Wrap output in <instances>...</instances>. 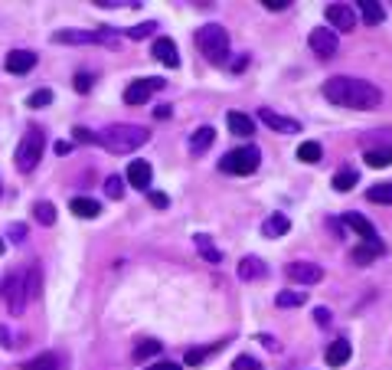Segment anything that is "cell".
Listing matches in <instances>:
<instances>
[{
  "instance_id": "cell-1",
  "label": "cell",
  "mask_w": 392,
  "mask_h": 370,
  "mask_svg": "<svg viewBox=\"0 0 392 370\" xmlns=\"http://www.w3.org/2000/svg\"><path fill=\"white\" fill-rule=\"evenodd\" d=\"M324 95H327V102L340 105V109H353V111L376 109V105L382 102L379 86H373V82H366V79H353V76H334V79H327Z\"/></svg>"
},
{
  "instance_id": "cell-2",
  "label": "cell",
  "mask_w": 392,
  "mask_h": 370,
  "mask_svg": "<svg viewBox=\"0 0 392 370\" xmlns=\"http://www.w3.org/2000/svg\"><path fill=\"white\" fill-rule=\"evenodd\" d=\"M150 131L141 128V125H108L102 134H98V144L111 154H131L138 151L141 144H148Z\"/></svg>"
},
{
  "instance_id": "cell-3",
  "label": "cell",
  "mask_w": 392,
  "mask_h": 370,
  "mask_svg": "<svg viewBox=\"0 0 392 370\" xmlns=\"http://www.w3.org/2000/svg\"><path fill=\"white\" fill-rule=\"evenodd\" d=\"M196 49L212 65H226V59H229V33L219 23H206V26L196 30Z\"/></svg>"
},
{
  "instance_id": "cell-4",
  "label": "cell",
  "mask_w": 392,
  "mask_h": 370,
  "mask_svg": "<svg viewBox=\"0 0 392 370\" xmlns=\"http://www.w3.org/2000/svg\"><path fill=\"white\" fill-rule=\"evenodd\" d=\"M42 148H46V134H42V128L30 125L26 134L20 138V144H17V154H13V161H17V167H20L23 174H30L33 167L40 164Z\"/></svg>"
},
{
  "instance_id": "cell-5",
  "label": "cell",
  "mask_w": 392,
  "mask_h": 370,
  "mask_svg": "<svg viewBox=\"0 0 392 370\" xmlns=\"http://www.w3.org/2000/svg\"><path fill=\"white\" fill-rule=\"evenodd\" d=\"M258 164H262V151H258L255 144H242V148H235V151L223 154L219 167H223L226 174L249 177V174H255V171H258Z\"/></svg>"
},
{
  "instance_id": "cell-6",
  "label": "cell",
  "mask_w": 392,
  "mask_h": 370,
  "mask_svg": "<svg viewBox=\"0 0 392 370\" xmlns=\"http://www.w3.org/2000/svg\"><path fill=\"white\" fill-rule=\"evenodd\" d=\"M0 295H3V305H7V311H13V315H23V308H26V272L23 269H17V272H10L3 282H0Z\"/></svg>"
},
{
  "instance_id": "cell-7",
  "label": "cell",
  "mask_w": 392,
  "mask_h": 370,
  "mask_svg": "<svg viewBox=\"0 0 392 370\" xmlns=\"http://www.w3.org/2000/svg\"><path fill=\"white\" fill-rule=\"evenodd\" d=\"M53 43H69V46H88V43H105L118 46V36L111 30H59L53 33Z\"/></svg>"
},
{
  "instance_id": "cell-8",
  "label": "cell",
  "mask_w": 392,
  "mask_h": 370,
  "mask_svg": "<svg viewBox=\"0 0 392 370\" xmlns=\"http://www.w3.org/2000/svg\"><path fill=\"white\" fill-rule=\"evenodd\" d=\"M164 88V79H138L125 88V105H144L154 92Z\"/></svg>"
},
{
  "instance_id": "cell-9",
  "label": "cell",
  "mask_w": 392,
  "mask_h": 370,
  "mask_svg": "<svg viewBox=\"0 0 392 370\" xmlns=\"http://www.w3.org/2000/svg\"><path fill=\"white\" fill-rule=\"evenodd\" d=\"M337 46H340V40H337V33L334 30H327V26L311 30V49H314L320 59H330V56L337 53Z\"/></svg>"
},
{
  "instance_id": "cell-10",
  "label": "cell",
  "mask_w": 392,
  "mask_h": 370,
  "mask_svg": "<svg viewBox=\"0 0 392 370\" xmlns=\"http://www.w3.org/2000/svg\"><path fill=\"white\" fill-rule=\"evenodd\" d=\"M285 272H288V279L297 285H317L320 279H324V269L314 265V262H291Z\"/></svg>"
},
{
  "instance_id": "cell-11",
  "label": "cell",
  "mask_w": 392,
  "mask_h": 370,
  "mask_svg": "<svg viewBox=\"0 0 392 370\" xmlns=\"http://www.w3.org/2000/svg\"><path fill=\"white\" fill-rule=\"evenodd\" d=\"M327 23L340 33H353V26H356V13H353L350 3H330L327 7Z\"/></svg>"
},
{
  "instance_id": "cell-12",
  "label": "cell",
  "mask_w": 392,
  "mask_h": 370,
  "mask_svg": "<svg viewBox=\"0 0 392 370\" xmlns=\"http://www.w3.org/2000/svg\"><path fill=\"white\" fill-rule=\"evenodd\" d=\"M150 53H154V59H157V63L170 65V69H177V65H180V49H177V43H173V40H167V36L154 40Z\"/></svg>"
},
{
  "instance_id": "cell-13",
  "label": "cell",
  "mask_w": 392,
  "mask_h": 370,
  "mask_svg": "<svg viewBox=\"0 0 392 370\" xmlns=\"http://www.w3.org/2000/svg\"><path fill=\"white\" fill-rule=\"evenodd\" d=\"M7 72L10 76H26L33 65H36V53H30V49H13V53H7Z\"/></svg>"
},
{
  "instance_id": "cell-14",
  "label": "cell",
  "mask_w": 392,
  "mask_h": 370,
  "mask_svg": "<svg viewBox=\"0 0 392 370\" xmlns=\"http://www.w3.org/2000/svg\"><path fill=\"white\" fill-rule=\"evenodd\" d=\"M258 118L265 121L272 131H281V134H297V131H301V121L285 118V115H278V111H272V109H262L258 111Z\"/></svg>"
},
{
  "instance_id": "cell-15",
  "label": "cell",
  "mask_w": 392,
  "mask_h": 370,
  "mask_svg": "<svg viewBox=\"0 0 392 370\" xmlns=\"http://www.w3.org/2000/svg\"><path fill=\"white\" fill-rule=\"evenodd\" d=\"M20 370H65V357L63 354H56V350H46V354H40V357L23 360Z\"/></svg>"
},
{
  "instance_id": "cell-16",
  "label": "cell",
  "mask_w": 392,
  "mask_h": 370,
  "mask_svg": "<svg viewBox=\"0 0 392 370\" xmlns=\"http://www.w3.org/2000/svg\"><path fill=\"white\" fill-rule=\"evenodd\" d=\"M150 177H154V167L148 161H131L127 164V180L131 187H138V190H148L150 187Z\"/></svg>"
},
{
  "instance_id": "cell-17",
  "label": "cell",
  "mask_w": 392,
  "mask_h": 370,
  "mask_svg": "<svg viewBox=\"0 0 392 370\" xmlns=\"http://www.w3.org/2000/svg\"><path fill=\"white\" fill-rule=\"evenodd\" d=\"M343 223H347V226H350L353 233H360L363 242H376V240H379L376 226H373V223H370L366 217H363V213H347V217H343Z\"/></svg>"
},
{
  "instance_id": "cell-18",
  "label": "cell",
  "mask_w": 392,
  "mask_h": 370,
  "mask_svg": "<svg viewBox=\"0 0 392 370\" xmlns=\"http://www.w3.org/2000/svg\"><path fill=\"white\" fill-rule=\"evenodd\" d=\"M226 125H229V131H233L235 138H252V131H255V121L249 115H242V111H229Z\"/></svg>"
},
{
  "instance_id": "cell-19",
  "label": "cell",
  "mask_w": 392,
  "mask_h": 370,
  "mask_svg": "<svg viewBox=\"0 0 392 370\" xmlns=\"http://www.w3.org/2000/svg\"><path fill=\"white\" fill-rule=\"evenodd\" d=\"M382 252H386L382 240H376V242H360V246H353V262H360V265H370L373 259H379Z\"/></svg>"
},
{
  "instance_id": "cell-20",
  "label": "cell",
  "mask_w": 392,
  "mask_h": 370,
  "mask_svg": "<svg viewBox=\"0 0 392 370\" xmlns=\"http://www.w3.org/2000/svg\"><path fill=\"white\" fill-rule=\"evenodd\" d=\"M193 242H196V252H200L206 262H212V265H219V262H223V249H216V242H212L206 233H196Z\"/></svg>"
},
{
  "instance_id": "cell-21",
  "label": "cell",
  "mask_w": 392,
  "mask_h": 370,
  "mask_svg": "<svg viewBox=\"0 0 392 370\" xmlns=\"http://www.w3.org/2000/svg\"><path fill=\"white\" fill-rule=\"evenodd\" d=\"M350 354H353L350 341H347V338H337V341H334V344L327 348V364H330V367H343V364L350 360Z\"/></svg>"
},
{
  "instance_id": "cell-22",
  "label": "cell",
  "mask_w": 392,
  "mask_h": 370,
  "mask_svg": "<svg viewBox=\"0 0 392 370\" xmlns=\"http://www.w3.org/2000/svg\"><path fill=\"white\" fill-rule=\"evenodd\" d=\"M69 210H72L75 217H82V219H95L98 213H102V203L92 200V196H75L72 203H69Z\"/></svg>"
},
{
  "instance_id": "cell-23",
  "label": "cell",
  "mask_w": 392,
  "mask_h": 370,
  "mask_svg": "<svg viewBox=\"0 0 392 370\" xmlns=\"http://www.w3.org/2000/svg\"><path fill=\"white\" fill-rule=\"evenodd\" d=\"M262 275H265V262L258 259V256H245L239 262V279L242 282H252V279H262Z\"/></svg>"
},
{
  "instance_id": "cell-24",
  "label": "cell",
  "mask_w": 392,
  "mask_h": 370,
  "mask_svg": "<svg viewBox=\"0 0 392 370\" xmlns=\"http://www.w3.org/2000/svg\"><path fill=\"white\" fill-rule=\"evenodd\" d=\"M212 141H216V131H212L210 125H203V128H196V131L190 134V151H193V154H203Z\"/></svg>"
},
{
  "instance_id": "cell-25",
  "label": "cell",
  "mask_w": 392,
  "mask_h": 370,
  "mask_svg": "<svg viewBox=\"0 0 392 370\" xmlns=\"http://www.w3.org/2000/svg\"><path fill=\"white\" fill-rule=\"evenodd\" d=\"M356 7H360V13H363V20L370 23V26H379L382 20H386V10H382L376 0H356Z\"/></svg>"
},
{
  "instance_id": "cell-26",
  "label": "cell",
  "mask_w": 392,
  "mask_h": 370,
  "mask_svg": "<svg viewBox=\"0 0 392 370\" xmlns=\"http://www.w3.org/2000/svg\"><path fill=\"white\" fill-rule=\"evenodd\" d=\"M288 229H291V219H288L285 213H275V217H268L265 223H262V233H265L268 240H272V236H285Z\"/></svg>"
},
{
  "instance_id": "cell-27",
  "label": "cell",
  "mask_w": 392,
  "mask_h": 370,
  "mask_svg": "<svg viewBox=\"0 0 392 370\" xmlns=\"http://www.w3.org/2000/svg\"><path fill=\"white\" fill-rule=\"evenodd\" d=\"M363 161L370 164V167H376V171H379V167H389L392 164V148L389 144H382V148H370V151L363 154Z\"/></svg>"
},
{
  "instance_id": "cell-28",
  "label": "cell",
  "mask_w": 392,
  "mask_h": 370,
  "mask_svg": "<svg viewBox=\"0 0 392 370\" xmlns=\"http://www.w3.org/2000/svg\"><path fill=\"white\" fill-rule=\"evenodd\" d=\"M320 157H324V148H320L317 141H304L297 148V161L301 164H317Z\"/></svg>"
},
{
  "instance_id": "cell-29",
  "label": "cell",
  "mask_w": 392,
  "mask_h": 370,
  "mask_svg": "<svg viewBox=\"0 0 392 370\" xmlns=\"http://www.w3.org/2000/svg\"><path fill=\"white\" fill-rule=\"evenodd\" d=\"M33 217L40 219L42 226H53L56 223V207L49 203V200H36V203H33Z\"/></svg>"
},
{
  "instance_id": "cell-30",
  "label": "cell",
  "mask_w": 392,
  "mask_h": 370,
  "mask_svg": "<svg viewBox=\"0 0 392 370\" xmlns=\"http://www.w3.org/2000/svg\"><path fill=\"white\" fill-rule=\"evenodd\" d=\"M26 298H36L42 288V275H40V265H26Z\"/></svg>"
},
{
  "instance_id": "cell-31",
  "label": "cell",
  "mask_w": 392,
  "mask_h": 370,
  "mask_svg": "<svg viewBox=\"0 0 392 370\" xmlns=\"http://www.w3.org/2000/svg\"><path fill=\"white\" fill-rule=\"evenodd\" d=\"M160 341H154V338H148V341H141L138 348H134V360H148V357H157L160 354Z\"/></svg>"
},
{
  "instance_id": "cell-32",
  "label": "cell",
  "mask_w": 392,
  "mask_h": 370,
  "mask_svg": "<svg viewBox=\"0 0 392 370\" xmlns=\"http://www.w3.org/2000/svg\"><path fill=\"white\" fill-rule=\"evenodd\" d=\"M356 171H340L337 177H334V190H340V194H347V190H353L356 187Z\"/></svg>"
},
{
  "instance_id": "cell-33",
  "label": "cell",
  "mask_w": 392,
  "mask_h": 370,
  "mask_svg": "<svg viewBox=\"0 0 392 370\" xmlns=\"http://www.w3.org/2000/svg\"><path fill=\"white\" fill-rule=\"evenodd\" d=\"M366 196H370L373 203H392V184H373L366 190Z\"/></svg>"
},
{
  "instance_id": "cell-34",
  "label": "cell",
  "mask_w": 392,
  "mask_h": 370,
  "mask_svg": "<svg viewBox=\"0 0 392 370\" xmlns=\"http://www.w3.org/2000/svg\"><path fill=\"white\" fill-rule=\"evenodd\" d=\"M304 298H308V295L281 292V295H275V305H278V308H297V305H304Z\"/></svg>"
},
{
  "instance_id": "cell-35",
  "label": "cell",
  "mask_w": 392,
  "mask_h": 370,
  "mask_svg": "<svg viewBox=\"0 0 392 370\" xmlns=\"http://www.w3.org/2000/svg\"><path fill=\"white\" fill-rule=\"evenodd\" d=\"M49 102H53V92H49V88H36V92L26 95V105H30V109H42V105H49Z\"/></svg>"
},
{
  "instance_id": "cell-36",
  "label": "cell",
  "mask_w": 392,
  "mask_h": 370,
  "mask_svg": "<svg viewBox=\"0 0 392 370\" xmlns=\"http://www.w3.org/2000/svg\"><path fill=\"white\" fill-rule=\"evenodd\" d=\"M105 194L111 196V200H121V196H125V180H121L118 174H111L105 180Z\"/></svg>"
},
{
  "instance_id": "cell-37",
  "label": "cell",
  "mask_w": 392,
  "mask_h": 370,
  "mask_svg": "<svg viewBox=\"0 0 392 370\" xmlns=\"http://www.w3.org/2000/svg\"><path fill=\"white\" fill-rule=\"evenodd\" d=\"M233 370H262V364H258V357H252V354H239V357L233 360Z\"/></svg>"
},
{
  "instance_id": "cell-38",
  "label": "cell",
  "mask_w": 392,
  "mask_h": 370,
  "mask_svg": "<svg viewBox=\"0 0 392 370\" xmlns=\"http://www.w3.org/2000/svg\"><path fill=\"white\" fill-rule=\"evenodd\" d=\"M157 30V23H141V26H131V30H127V36H131V40H144V36H148V33H154Z\"/></svg>"
},
{
  "instance_id": "cell-39",
  "label": "cell",
  "mask_w": 392,
  "mask_h": 370,
  "mask_svg": "<svg viewBox=\"0 0 392 370\" xmlns=\"http://www.w3.org/2000/svg\"><path fill=\"white\" fill-rule=\"evenodd\" d=\"M72 138H75L79 144H98V134H92L88 128H75V131H72Z\"/></svg>"
},
{
  "instance_id": "cell-40",
  "label": "cell",
  "mask_w": 392,
  "mask_h": 370,
  "mask_svg": "<svg viewBox=\"0 0 392 370\" xmlns=\"http://www.w3.org/2000/svg\"><path fill=\"white\" fill-rule=\"evenodd\" d=\"M75 92H92V76L88 72H75Z\"/></svg>"
},
{
  "instance_id": "cell-41",
  "label": "cell",
  "mask_w": 392,
  "mask_h": 370,
  "mask_svg": "<svg viewBox=\"0 0 392 370\" xmlns=\"http://www.w3.org/2000/svg\"><path fill=\"white\" fill-rule=\"evenodd\" d=\"M210 350H212V348H210ZM210 350H187V364H190V367H200Z\"/></svg>"
},
{
  "instance_id": "cell-42",
  "label": "cell",
  "mask_w": 392,
  "mask_h": 370,
  "mask_svg": "<svg viewBox=\"0 0 392 370\" xmlns=\"http://www.w3.org/2000/svg\"><path fill=\"white\" fill-rule=\"evenodd\" d=\"M262 7H268V10H288V7H291V0H265Z\"/></svg>"
},
{
  "instance_id": "cell-43",
  "label": "cell",
  "mask_w": 392,
  "mask_h": 370,
  "mask_svg": "<svg viewBox=\"0 0 392 370\" xmlns=\"http://www.w3.org/2000/svg\"><path fill=\"white\" fill-rule=\"evenodd\" d=\"M314 321H317L320 327L330 325V311H327V308H314Z\"/></svg>"
},
{
  "instance_id": "cell-44",
  "label": "cell",
  "mask_w": 392,
  "mask_h": 370,
  "mask_svg": "<svg viewBox=\"0 0 392 370\" xmlns=\"http://www.w3.org/2000/svg\"><path fill=\"white\" fill-rule=\"evenodd\" d=\"M150 203H154V207H167V194H160V190H150Z\"/></svg>"
},
{
  "instance_id": "cell-45",
  "label": "cell",
  "mask_w": 392,
  "mask_h": 370,
  "mask_svg": "<svg viewBox=\"0 0 392 370\" xmlns=\"http://www.w3.org/2000/svg\"><path fill=\"white\" fill-rule=\"evenodd\" d=\"M23 236H26V226H23V223H17V226H10V240H17V242H20Z\"/></svg>"
},
{
  "instance_id": "cell-46",
  "label": "cell",
  "mask_w": 392,
  "mask_h": 370,
  "mask_svg": "<svg viewBox=\"0 0 392 370\" xmlns=\"http://www.w3.org/2000/svg\"><path fill=\"white\" fill-rule=\"evenodd\" d=\"M154 115H157V118L164 121V118H170V115H173V109H170V105H160V109L154 111Z\"/></svg>"
},
{
  "instance_id": "cell-47",
  "label": "cell",
  "mask_w": 392,
  "mask_h": 370,
  "mask_svg": "<svg viewBox=\"0 0 392 370\" xmlns=\"http://www.w3.org/2000/svg\"><path fill=\"white\" fill-rule=\"evenodd\" d=\"M154 370H180V364H173V360H160Z\"/></svg>"
},
{
  "instance_id": "cell-48",
  "label": "cell",
  "mask_w": 392,
  "mask_h": 370,
  "mask_svg": "<svg viewBox=\"0 0 392 370\" xmlns=\"http://www.w3.org/2000/svg\"><path fill=\"white\" fill-rule=\"evenodd\" d=\"M69 151H72V144H69V141H59V144H56V154H69Z\"/></svg>"
},
{
  "instance_id": "cell-49",
  "label": "cell",
  "mask_w": 392,
  "mask_h": 370,
  "mask_svg": "<svg viewBox=\"0 0 392 370\" xmlns=\"http://www.w3.org/2000/svg\"><path fill=\"white\" fill-rule=\"evenodd\" d=\"M3 249H7V246H3V236H0V256H3Z\"/></svg>"
},
{
  "instance_id": "cell-50",
  "label": "cell",
  "mask_w": 392,
  "mask_h": 370,
  "mask_svg": "<svg viewBox=\"0 0 392 370\" xmlns=\"http://www.w3.org/2000/svg\"><path fill=\"white\" fill-rule=\"evenodd\" d=\"M0 190H3V184H0Z\"/></svg>"
}]
</instances>
